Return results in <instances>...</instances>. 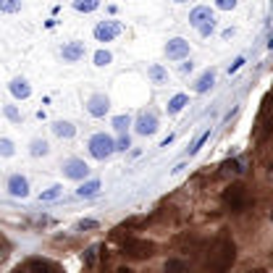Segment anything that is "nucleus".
<instances>
[{
    "mask_svg": "<svg viewBox=\"0 0 273 273\" xmlns=\"http://www.w3.org/2000/svg\"><path fill=\"white\" fill-rule=\"evenodd\" d=\"M87 150H89V155H92L95 160H100V163L111 160V158L116 155L113 136H111V134H105V131H97V134H92V136H89Z\"/></svg>",
    "mask_w": 273,
    "mask_h": 273,
    "instance_id": "obj_1",
    "label": "nucleus"
},
{
    "mask_svg": "<svg viewBox=\"0 0 273 273\" xmlns=\"http://www.w3.org/2000/svg\"><path fill=\"white\" fill-rule=\"evenodd\" d=\"M189 24L197 29V35H200V37H210L216 32V13L210 11L208 6H197L189 13Z\"/></svg>",
    "mask_w": 273,
    "mask_h": 273,
    "instance_id": "obj_2",
    "label": "nucleus"
},
{
    "mask_svg": "<svg viewBox=\"0 0 273 273\" xmlns=\"http://www.w3.org/2000/svg\"><path fill=\"white\" fill-rule=\"evenodd\" d=\"M131 126H134V131L140 134V136H153V134H158V129H160L158 113H155L153 108H145V111L136 113V118L131 121Z\"/></svg>",
    "mask_w": 273,
    "mask_h": 273,
    "instance_id": "obj_3",
    "label": "nucleus"
},
{
    "mask_svg": "<svg viewBox=\"0 0 273 273\" xmlns=\"http://www.w3.org/2000/svg\"><path fill=\"white\" fill-rule=\"evenodd\" d=\"M60 171H63V179H71V181H84L89 176V165L82 160V158H66L60 163Z\"/></svg>",
    "mask_w": 273,
    "mask_h": 273,
    "instance_id": "obj_4",
    "label": "nucleus"
},
{
    "mask_svg": "<svg viewBox=\"0 0 273 273\" xmlns=\"http://www.w3.org/2000/svg\"><path fill=\"white\" fill-rule=\"evenodd\" d=\"M121 32H124V24H121L118 19H105V21H100V24L92 29V35H95L97 42H111V40H116Z\"/></svg>",
    "mask_w": 273,
    "mask_h": 273,
    "instance_id": "obj_5",
    "label": "nucleus"
},
{
    "mask_svg": "<svg viewBox=\"0 0 273 273\" xmlns=\"http://www.w3.org/2000/svg\"><path fill=\"white\" fill-rule=\"evenodd\" d=\"M189 42L184 40V37H171L168 42H165V48H163V53H165V58L168 60H184V58H189Z\"/></svg>",
    "mask_w": 273,
    "mask_h": 273,
    "instance_id": "obj_6",
    "label": "nucleus"
},
{
    "mask_svg": "<svg viewBox=\"0 0 273 273\" xmlns=\"http://www.w3.org/2000/svg\"><path fill=\"white\" fill-rule=\"evenodd\" d=\"M108 111H111V97L105 92H92L87 97V113L92 118H103Z\"/></svg>",
    "mask_w": 273,
    "mask_h": 273,
    "instance_id": "obj_7",
    "label": "nucleus"
},
{
    "mask_svg": "<svg viewBox=\"0 0 273 273\" xmlns=\"http://www.w3.org/2000/svg\"><path fill=\"white\" fill-rule=\"evenodd\" d=\"M6 189L11 197H19V200H26L29 197V179L24 174H11L6 181Z\"/></svg>",
    "mask_w": 273,
    "mask_h": 273,
    "instance_id": "obj_8",
    "label": "nucleus"
},
{
    "mask_svg": "<svg viewBox=\"0 0 273 273\" xmlns=\"http://www.w3.org/2000/svg\"><path fill=\"white\" fill-rule=\"evenodd\" d=\"M84 55H87V45L82 40H71L60 48V58H63L66 63H79Z\"/></svg>",
    "mask_w": 273,
    "mask_h": 273,
    "instance_id": "obj_9",
    "label": "nucleus"
},
{
    "mask_svg": "<svg viewBox=\"0 0 273 273\" xmlns=\"http://www.w3.org/2000/svg\"><path fill=\"white\" fill-rule=\"evenodd\" d=\"M8 89H11V95L16 100H29V97H32V84H29L24 77H13Z\"/></svg>",
    "mask_w": 273,
    "mask_h": 273,
    "instance_id": "obj_10",
    "label": "nucleus"
},
{
    "mask_svg": "<svg viewBox=\"0 0 273 273\" xmlns=\"http://www.w3.org/2000/svg\"><path fill=\"white\" fill-rule=\"evenodd\" d=\"M50 129H53V134L58 136V140H74V136H77V126H74L71 121H63V118L53 121Z\"/></svg>",
    "mask_w": 273,
    "mask_h": 273,
    "instance_id": "obj_11",
    "label": "nucleus"
},
{
    "mask_svg": "<svg viewBox=\"0 0 273 273\" xmlns=\"http://www.w3.org/2000/svg\"><path fill=\"white\" fill-rule=\"evenodd\" d=\"M216 84V69H205L200 77H197V82H194V92L197 95H205V92H210V87Z\"/></svg>",
    "mask_w": 273,
    "mask_h": 273,
    "instance_id": "obj_12",
    "label": "nucleus"
},
{
    "mask_svg": "<svg viewBox=\"0 0 273 273\" xmlns=\"http://www.w3.org/2000/svg\"><path fill=\"white\" fill-rule=\"evenodd\" d=\"M147 79L153 82L155 87H163V84H168V69L160 66V63H153L147 69Z\"/></svg>",
    "mask_w": 273,
    "mask_h": 273,
    "instance_id": "obj_13",
    "label": "nucleus"
},
{
    "mask_svg": "<svg viewBox=\"0 0 273 273\" xmlns=\"http://www.w3.org/2000/svg\"><path fill=\"white\" fill-rule=\"evenodd\" d=\"M29 155H32V158H48L50 155V142L35 136V140L29 142Z\"/></svg>",
    "mask_w": 273,
    "mask_h": 273,
    "instance_id": "obj_14",
    "label": "nucleus"
},
{
    "mask_svg": "<svg viewBox=\"0 0 273 273\" xmlns=\"http://www.w3.org/2000/svg\"><path fill=\"white\" fill-rule=\"evenodd\" d=\"M189 105V95H184V92H179V95H174L171 100H168V105H165V111H168V116H179L181 111H184Z\"/></svg>",
    "mask_w": 273,
    "mask_h": 273,
    "instance_id": "obj_15",
    "label": "nucleus"
},
{
    "mask_svg": "<svg viewBox=\"0 0 273 273\" xmlns=\"http://www.w3.org/2000/svg\"><path fill=\"white\" fill-rule=\"evenodd\" d=\"M100 187H103L100 179H84L82 184H79V189H77V194L79 197H95L100 192Z\"/></svg>",
    "mask_w": 273,
    "mask_h": 273,
    "instance_id": "obj_16",
    "label": "nucleus"
},
{
    "mask_svg": "<svg viewBox=\"0 0 273 273\" xmlns=\"http://www.w3.org/2000/svg\"><path fill=\"white\" fill-rule=\"evenodd\" d=\"M226 202H229L231 208H242L245 205V187H229V192H226Z\"/></svg>",
    "mask_w": 273,
    "mask_h": 273,
    "instance_id": "obj_17",
    "label": "nucleus"
},
{
    "mask_svg": "<svg viewBox=\"0 0 273 273\" xmlns=\"http://www.w3.org/2000/svg\"><path fill=\"white\" fill-rule=\"evenodd\" d=\"M103 0H71V8L77 11V13H92L100 8Z\"/></svg>",
    "mask_w": 273,
    "mask_h": 273,
    "instance_id": "obj_18",
    "label": "nucleus"
},
{
    "mask_svg": "<svg viewBox=\"0 0 273 273\" xmlns=\"http://www.w3.org/2000/svg\"><path fill=\"white\" fill-rule=\"evenodd\" d=\"M131 116L129 113H118V116H113V121H111V124H113V129H116V134H126L129 131V126H131Z\"/></svg>",
    "mask_w": 273,
    "mask_h": 273,
    "instance_id": "obj_19",
    "label": "nucleus"
},
{
    "mask_svg": "<svg viewBox=\"0 0 273 273\" xmlns=\"http://www.w3.org/2000/svg\"><path fill=\"white\" fill-rule=\"evenodd\" d=\"M16 155V145L8 136H0V158H13Z\"/></svg>",
    "mask_w": 273,
    "mask_h": 273,
    "instance_id": "obj_20",
    "label": "nucleus"
},
{
    "mask_svg": "<svg viewBox=\"0 0 273 273\" xmlns=\"http://www.w3.org/2000/svg\"><path fill=\"white\" fill-rule=\"evenodd\" d=\"M60 194H63V187H60V184H53L50 189H45V192L40 194V202H53V200H58Z\"/></svg>",
    "mask_w": 273,
    "mask_h": 273,
    "instance_id": "obj_21",
    "label": "nucleus"
},
{
    "mask_svg": "<svg viewBox=\"0 0 273 273\" xmlns=\"http://www.w3.org/2000/svg\"><path fill=\"white\" fill-rule=\"evenodd\" d=\"M24 8V0H0V13H19Z\"/></svg>",
    "mask_w": 273,
    "mask_h": 273,
    "instance_id": "obj_22",
    "label": "nucleus"
},
{
    "mask_svg": "<svg viewBox=\"0 0 273 273\" xmlns=\"http://www.w3.org/2000/svg\"><path fill=\"white\" fill-rule=\"evenodd\" d=\"M111 63H113V53L100 48V50L95 53V66H97V69H105V66H111Z\"/></svg>",
    "mask_w": 273,
    "mask_h": 273,
    "instance_id": "obj_23",
    "label": "nucleus"
},
{
    "mask_svg": "<svg viewBox=\"0 0 273 273\" xmlns=\"http://www.w3.org/2000/svg\"><path fill=\"white\" fill-rule=\"evenodd\" d=\"M3 116H6L8 121H13V124H21V118H24L16 105H3Z\"/></svg>",
    "mask_w": 273,
    "mask_h": 273,
    "instance_id": "obj_24",
    "label": "nucleus"
},
{
    "mask_svg": "<svg viewBox=\"0 0 273 273\" xmlns=\"http://www.w3.org/2000/svg\"><path fill=\"white\" fill-rule=\"evenodd\" d=\"M210 140V129H205L200 136H197V140L192 142V147H189V155H197V153H200V150H202V145Z\"/></svg>",
    "mask_w": 273,
    "mask_h": 273,
    "instance_id": "obj_25",
    "label": "nucleus"
},
{
    "mask_svg": "<svg viewBox=\"0 0 273 273\" xmlns=\"http://www.w3.org/2000/svg\"><path fill=\"white\" fill-rule=\"evenodd\" d=\"M113 145H116V153H126V150L131 147V136H129V131H126V134H118V140H113Z\"/></svg>",
    "mask_w": 273,
    "mask_h": 273,
    "instance_id": "obj_26",
    "label": "nucleus"
},
{
    "mask_svg": "<svg viewBox=\"0 0 273 273\" xmlns=\"http://www.w3.org/2000/svg\"><path fill=\"white\" fill-rule=\"evenodd\" d=\"M165 273H187V263L184 260H168L165 263Z\"/></svg>",
    "mask_w": 273,
    "mask_h": 273,
    "instance_id": "obj_27",
    "label": "nucleus"
},
{
    "mask_svg": "<svg viewBox=\"0 0 273 273\" xmlns=\"http://www.w3.org/2000/svg\"><path fill=\"white\" fill-rule=\"evenodd\" d=\"M126 250H129L131 255H145L150 247H147V245H140V242H126Z\"/></svg>",
    "mask_w": 273,
    "mask_h": 273,
    "instance_id": "obj_28",
    "label": "nucleus"
},
{
    "mask_svg": "<svg viewBox=\"0 0 273 273\" xmlns=\"http://www.w3.org/2000/svg\"><path fill=\"white\" fill-rule=\"evenodd\" d=\"M239 6V0H216V8L218 11H234Z\"/></svg>",
    "mask_w": 273,
    "mask_h": 273,
    "instance_id": "obj_29",
    "label": "nucleus"
},
{
    "mask_svg": "<svg viewBox=\"0 0 273 273\" xmlns=\"http://www.w3.org/2000/svg\"><path fill=\"white\" fill-rule=\"evenodd\" d=\"M97 226H100V223H97L95 218H82V221L77 223V229H79V231H87V229H97Z\"/></svg>",
    "mask_w": 273,
    "mask_h": 273,
    "instance_id": "obj_30",
    "label": "nucleus"
},
{
    "mask_svg": "<svg viewBox=\"0 0 273 273\" xmlns=\"http://www.w3.org/2000/svg\"><path fill=\"white\" fill-rule=\"evenodd\" d=\"M95 252H97V245H92V247L87 250V255H84V263H87V265L95 263Z\"/></svg>",
    "mask_w": 273,
    "mask_h": 273,
    "instance_id": "obj_31",
    "label": "nucleus"
},
{
    "mask_svg": "<svg viewBox=\"0 0 273 273\" xmlns=\"http://www.w3.org/2000/svg\"><path fill=\"white\" fill-rule=\"evenodd\" d=\"M192 69H194V63H192V60H189V63H181V66H179V71H181V74H189Z\"/></svg>",
    "mask_w": 273,
    "mask_h": 273,
    "instance_id": "obj_32",
    "label": "nucleus"
},
{
    "mask_svg": "<svg viewBox=\"0 0 273 273\" xmlns=\"http://www.w3.org/2000/svg\"><path fill=\"white\" fill-rule=\"evenodd\" d=\"M242 63H245V58H236V60H234V66L229 69V74H234L236 69H242Z\"/></svg>",
    "mask_w": 273,
    "mask_h": 273,
    "instance_id": "obj_33",
    "label": "nucleus"
},
{
    "mask_svg": "<svg viewBox=\"0 0 273 273\" xmlns=\"http://www.w3.org/2000/svg\"><path fill=\"white\" fill-rule=\"evenodd\" d=\"M174 3H187V0H174Z\"/></svg>",
    "mask_w": 273,
    "mask_h": 273,
    "instance_id": "obj_34",
    "label": "nucleus"
}]
</instances>
